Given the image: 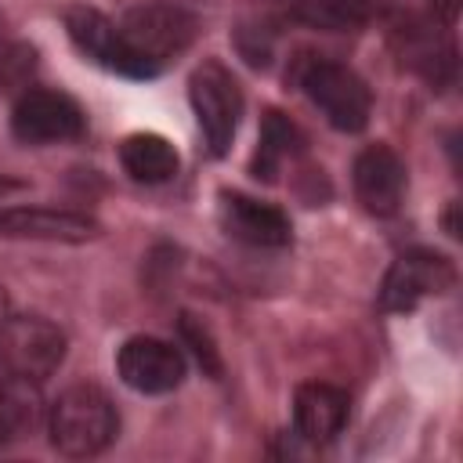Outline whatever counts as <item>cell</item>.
<instances>
[{
  "label": "cell",
  "instance_id": "1",
  "mask_svg": "<svg viewBox=\"0 0 463 463\" xmlns=\"http://www.w3.org/2000/svg\"><path fill=\"white\" fill-rule=\"evenodd\" d=\"M51 445L69 459L101 456L119 434V412L112 398L94 383H72L47 409Z\"/></svg>",
  "mask_w": 463,
  "mask_h": 463
},
{
  "label": "cell",
  "instance_id": "2",
  "mask_svg": "<svg viewBox=\"0 0 463 463\" xmlns=\"http://www.w3.org/2000/svg\"><path fill=\"white\" fill-rule=\"evenodd\" d=\"M293 83L304 90V98L322 112V119L340 134H358L369 127L373 116V90L369 83L344 61L311 54L297 61Z\"/></svg>",
  "mask_w": 463,
  "mask_h": 463
},
{
  "label": "cell",
  "instance_id": "3",
  "mask_svg": "<svg viewBox=\"0 0 463 463\" xmlns=\"http://www.w3.org/2000/svg\"><path fill=\"white\" fill-rule=\"evenodd\" d=\"M188 105H192L195 123L203 130L206 152L217 159L228 156L235 130H239V119H242V109H246V98H242L235 72L217 58H203L188 76Z\"/></svg>",
  "mask_w": 463,
  "mask_h": 463
},
{
  "label": "cell",
  "instance_id": "4",
  "mask_svg": "<svg viewBox=\"0 0 463 463\" xmlns=\"http://www.w3.org/2000/svg\"><path fill=\"white\" fill-rule=\"evenodd\" d=\"M119 33L152 69L163 72L170 58L192 47L199 22L181 0H145L119 18Z\"/></svg>",
  "mask_w": 463,
  "mask_h": 463
},
{
  "label": "cell",
  "instance_id": "5",
  "mask_svg": "<svg viewBox=\"0 0 463 463\" xmlns=\"http://www.w3.org/2000/svg\"><path fill=\"white\" fill-rule=\"evenodd\" d=\"M61 22H65V33H69L72 47H76L87 61H94L98 69L116 72V76H127V80H152V76H159V69H152V65L127 43V36L119 33V22H112V18L101 14L98 7L72 4V7H65Z\"/></svg>",
  "mask_w": 463,
  "mask_h": 463
},
{
  "label": "cell",
  "instance_id": "6",
  "mask_svg": "<svg viewBox=\"0 0 463 463\" xmlns=\"http://www.w3.org/2000/svg\"><path fill=\"white\" fill-rule=\"evenodd\" d=\"M65 362V333L43 315H7L0 322V369L43 383Z\"/></svg>",
  "mask_w": 463,
  "mask_h": 463
},
{
  "label": "cell",
  "instance_id": "7",
  "mask_svg": "<svg viewBox=\"0 0 463 463\" xmlns=\"http://www.w3.org/2000/svg\"><path fill=\"white\" fill-rule=\"evenodd\" d=\"M456 286V264L434 250H405L391 260L380 282V311L405 315L420 300L449 293Z\"/></svg>",
  "mask_w": 463,
  "mask_h": 463
},
{
  "label": "cell",
  "instance_id": "8",
  "mask_svg": "<svg viewBox=\"0 0 463 463\" xmlns=\"http://www.w3.org/2000/svg\"><path fill=\"white\" fill-rule=\"evenodd\" d=\"M87 130V116L76 98L51 87H29L11 109V134L22 145H58L76 141Z\"/></svg>",
  "mask_w": 463,
  "mask_h": 463
},
{
  "label": "cell",
  "instance_id": "9",
  "mask_svg": "<svg viewBox=\"0 0 463 463\" xmlns=\"http://www.w3.org/2000/svg\"><path fill=\"white\" fill-rule=\"evenodd\" d=\"M116 373L119 380L137 394H170L184 383L188 362L181 347L159 336H130L116 351Z\"/></svg>",
  "mask_w": 463,
  "mask_h": 463
},
{
  "label": "cell",
  "instance_id": "10",
  "mask_svg": "<svg viewBox=\"0 0 463 463\" xmlns=\"http://www.w3.org/2000/svg\"><path fill=\"white\" fill-rule=\"evenodd\" d=\"M351 184H354V199L362 203L365 213L373 217H394L405 203V163L391 145H365L354 156L351 166Z\"/></svg>",
  "mask_w": 463,
  "mask_h": 463
},
{
  "label": "cell",
  "instance_id": "11",
  "mask_svg": "<svg viewBox=\"0 0 463 463\" xmlns=\"http://www.w3.org/2000/svg\"><path fill=\"white\" fill-rule=\"evenodd\" d=\"M217 221L221 228L253 250H282L293 242V224L289 217L264 199L242 195V192H217Z\"/></svg>",
  "mask_w": 463,
  "mask_h": 463
},
{
  "label": "cell",
  "instance_id": "12",
  "mask_svg": "<svg viewBox=\"0 0 463 463\" xmlns=\"http://www.w3.org/2000/svg\"><path fill=\"white\" fill-rule=\"evenodd\" d=\"M101 224L76 210L54 206H0V239H40V242H87L98 239Z\"/></svg>",
  "mask_w": 463,
  "mask_h": 463
},
{
  "label": "cell",
  "instance_id": "13",
  "mask_svg": "<svg viewBox=\"0 0 463 463\" xmlns=\"http://www.w3.org/2000/svg\"><path fill=\"white\" fill-rule=\"evenodd\" d=\"M351 416V398L344 387L326 380H307L293 394V427L307 445H329L340 438Z\"/></svg>",
  "mask_w": 463,
  "mask_h": 463
},
{
  "label": "cell",
  "instance_id": "14",
  "mask_svg": "<svg viewBox=\"0 0 463 463\" xmlns=\"http://www.w3.org/2000/svg\"><path fill=\"white\" fill-rule=\"evenodd\" d=\"M391 36H394L398 58H402L412 72H420L430 87L452 83V76H456V51H452V43H445V40L434 33L430 22L409 14V18H402V22L394 25Z\"/></svg>",
  "mask_w": 463,
  "mask_h": 463
},
{
  "label": "cell",
  "instance_id": "15",
  "mask_svg": "<svg viewBox=\"0 0 463 463\" xmlns=\"http://www.w3.org/2000/svg\"><path fill=\"white\" fill-rule=\"evenodd\" d=\"M119 166L137 181V184H166L181 170V156L170 137L137 130L119 141Z\"/></svg>",
  "mask_w": 463,
  "mask_h": 463
},
{
  "label": "cell",
  "instance_id": "16",
  "mask_svg": "<svg viewBox=\"0 0 463 463\" xmlns=\"http://www.w3.org/2000/svg\"><path fill=\"white\" fill-rule=\"evenodd\" d=\"M304 130L282 116L279 109H268L264 119H260V137H257V148H253V159H250V174L257 181H275L282 174V166L289 159H297L304 152Z\"/></svg>",
  "mask_w": 463,
  "mask_h": 463
},
{
  "label": "cell",
  "instance_id": "17",
  "mask_svg": "<svg viewBox=\"0 0 463 463\" xmlns=\"http://www.w3.org/2000/svg\"><path fill=\"white\" fill-rule=\"evenodd\" d=\"M40 423H47V402L40 394V383L7 373L0 380V445L33 434Z\"/></svg>",
  "mask_w": 463,
  "mask_h": 463
},
{
  "label": "cell",
  "instance_id": "18",
  "mask_svg": "<svg viewBox=\"0 0 463 463\" xmlns=\"http://www.w3.org/2000/svg\"><path fill=\"white\" fill-rule=\"evenodd\" d=\"M376 14V0H293L286 18L318 33H358Z\"/></svg>",
  "mask_w": 463,
  "mask_h": 463
},
{
  "label": "cell",
  "instance_id": "19",
  "mask_svg": "<svg viewBox=\"0 0 463 463\" xmlns=\"http://www.w3.org/2000/svg\"><path fill=\"white\" fill-rule=\"evenodd\" d=\"M177 336H181V344L192 351V358L199 362V369H203L210 380H221V376H224V362H221L217 340H213V333L203 326V318H195L192 311H181V315H177Z\"/></svg>",
  "mask_w": 463,
  "mask_h": 463
},
{
  "label": "cell",
  "instance_id": "20",
  "mask_svg": "<svg viewBox=\"0 0 463 463\" xmlns=\"http://www.w3.org/2000/svg\"><path fill=\"white\" fill-rule=\"evenodd\" d=\"M36 72V51L29 43H7L0 51V90H29Z\"/></svg>",
  "mask_w": 463,
  "mask_h": 463
},
{
  "label": "cell",
  "instance_id": "21",
  "mask_svg": "<svg viewBox=\"0 0 463 463\" xmlns=\"http://www.w3.org/2000/svg\"><path fill=\"white\" fill-rule=\"evenodd\" d=\"M22 188H25L22 181H14V177H7V174H0V199H4V195H11V192H22Z\"/></svg>",
  "mask_w": 463,
  "mask_h": 463
},
{
  "label": "cell",
  "instance_id": "22",
  "mask_svg": "<svg viewBox=\"0 0 463 463\" xmlns=\"http://www.w3.org/2000/svg\"><path fill=\"white\" fill-rule=\"evenodd\" d=\"M430 4H434V7H438L445 18H452V14H456V0H430Z\"/></svg>",
  "mask_w": 463,
  "mask_h": 463
},
{
  "label": "cell",
  "instance_id": "23",
  "mask_svg": "<svg viewBox=\"0 0 463 463\" xmlns=\"http://www.w3.org/2000/svg\"><path fill=\"white\" fill-rule=\"evenodd\" d=\"M7 47V22H4V14H0V51Z\"/></svg>",
  "mask_w": 463,
  "mask_h": 463
},
{
  "label": "cell",
  "instance_id": "24",
  "mask_svg": "<svg viewBox=\"0 0 463 463\" xmlns=\"http://www.w3.org/2000/svg\"><path fill=\"white\" fill-rule=\"evenodd\" d=\"M7 318V297H4V289H0V322Z\"/></svg>",
  "mask_w": 463,
  "mask_h": 463
}]
</instances>
